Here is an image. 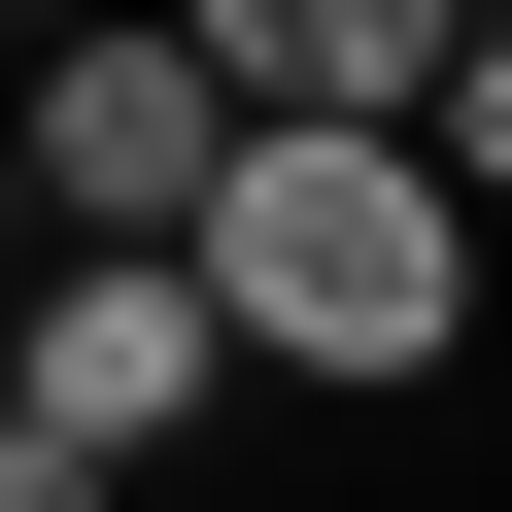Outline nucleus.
Wrapping results in <instances>:
<instances>
[{
    "instance_id": "nucleus-1",
    "label": "nucleus",
    "mask_w": 512,
    "mask_h": 512,
    "mask_svg": "<svg viewBox=\"0 0 512 512\" xmlns=\"http://www.w3.org/2000/svg\"><path fill=\"white\" fill-rule=\"evenodd\" d=\"M205 308H239V376H308V410L478 376V171H444L410 103H239V171H205Z\"/></svg>"
},
{
    "instance_id": "nucleus-2",
    "label": "nucleus",
    "mask_w": 512,
    "mask_h": 512,
    "mask_svg": "<svg viewBox=\"0 0 512 512\" xmlns=\"http://www.w3.org/2000/svg\"><path fill=\"white\" fill-rule=\"evenodd\" d=\"M0 410H69L103 478H171V444L239 410V308H205V239H35V274H0Z\"/></svg>"
},
{
    "instance_id": "nucleus-3",
    "label": "nucleus",
    "mask_w": 512,
    "mask_h": 512,
    "mask_svg": "<svg viewBox=\"0 0 512 512\" xmlns=\"http://www.w3.org/2000/svg\"><path fill=\"white\" fill-rule=\"evenodd\" d=\"M205 171H239V69L171 35V0H69L35 35V205L69 239H205Z\"/></svg>"
},
{
    "instance_id": "nucleus-4",
    "label": "nucleus",
    "mask_w": 512,
    "mask_h": 512,
    "mask_svg": "<svg viewBox=\"0 0 512 512\" xmlns=\"http://www.w3.org/2000/svg\"><path fill=\"white\" fill-rule=\"evenodd\" d=\"M171 35H205L239 103H444V35H478V0H171Z\"/></svg>"
},
{
    "instance_id": "nucleus-5",
    "label": "nucleus",
    "mask_w": 512,
    "mask_h": 512,
    "mask_svg": "<svg viewBox=\"0 0 512 512\" xmlns=\"http://www.w3.org/2000/svg\"><path fill=\"white\" fill-rule=\"evenodd\" d=\"M444 171H478V239H512V0H478V35H444V103H410Z\"/></svg>"
},
{
    "instance_id": "nucleus-6",
    "label": "nucleus",
    "mask_w": 512,
    "mask_h": 512,
    "mask_svg": "<svg viewBox=\"0 0 512 512\" xmlns=\"http://www.w3.org/2000/svg\"><path fill=\"white\" fill-rule=\"evenodd\" d=\"M0 512H103V444H69V410H0Z\"/></svg>"
},
{
    "instance_id": "nucleus-7",
    "label": "nucleus",
    "mask_w": 512,
    "mask_h": 512,
    "mask_svg": "<svg viewBox=\"0 0 512 512\" xmlns=\"http://www.w3.org/2000/svg\"><path fill=\"white\" fill-rule=\"evenodd\" d=\"M0 103H35V0H0Z\"/></svg>"
},
{
    "instance_id": "nucleus-8",
    "label": "nucleus",
    "mask_w": 512,
    "mask_h": 512,
    "mask_svg": "<svg viewBox=\"0 0 512 512\" xmlns=\"http://www.w3.org/2000/svg\"><path fill=\"white\" fill-rule=\"evenodd\" d=\"M103 512H205V478H103Z\"/></svg>"
},
{
    "instance_id": "nucleus-9",
    "label": "nucleus",
    "mask_w": 512,
    "mask_h": 512,
    "mask_svg": "<svg viewBox=\"0 0 512 512\" xmlns=\"http://www.w3.org/2000/svg\"><path fill=\"white\" fill-rule=\"evenodd\" d=\"M35 35H69V0H35Z\"/></svg>"
}]
</instances>
